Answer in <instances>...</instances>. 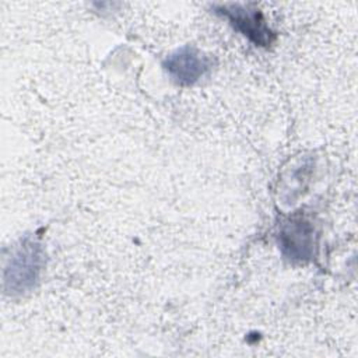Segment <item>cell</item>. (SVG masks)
<instances>
[{
    "instance_id": "obj_1",
    "label": "cell",
    "mask_w": 358,
    "mask_h": 358,
    "mask_svg": "<svg viewBox=\"0 0 358 358\" xmlns=\"http://www.w3.org/2000/svg\"><path fill=\"white\" fill-rule=\"evenodd\" d=\"M43 264V252L39 243L25 239L13 253L4 270V285L10 294L28 291L38 281Z\"/></svg>"
},
{
    "instance_id": "obj_2",
    "label": "cell",
    "mask_w": 358,
    "mask_h": 358,
    "mask_svg": "<svg viewBox=\"0 0 358 358\" xmlns=\"http://www.w3.org/2000/svg\"><path fill=\"white\" fill-rule=\"evenodd\" d=\"M215 13L228 18L231 25L248 36L253 43L259 46H270L275 34L267 27L266 20L260 10L256 7L242 4H224L215 6Z\"/></svg>"
},
{
    "instance_id": "obj_3",
    "label": "cell",
    "mask_w": 358,
    "mask_h": 358,
    "mask_svg": "<svg viewBox=\"0 0 358 358\" xmlns=\"http://www.w3.org/2000/svg\"><path fill=\"white\" fill-rule=\"evenodd\" d=\"M171 78L179 85H192L210 69V59L193 46H183L171 53L162 63Z\"/></svg>"
},
{
    "instance_id": "obj_4",
    "label": "cell",
    "mask_w": 358,
    "mask_h": 358,
    "mask_svg": "<svg viewBox=\"0 0 358 358\" xmlns=\"http://www.w3.org/2000/svg\"><path fill=\"white\" fill-rule=\"evenodd\" d=\"M280 246L289 259L305 260L313 255V228L303 220H292L280 232Z\"/></svg>"
}]
</instances>
